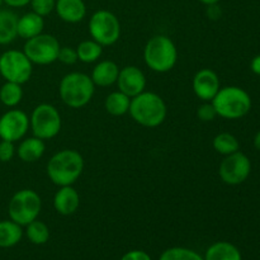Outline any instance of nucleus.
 <instances>
[{"label": "nucleus", "mask_w": 260, "mask_h": 260, "mask_svg": "<svg viewBox=\"0 0 260 260\" xmlns=\"http://www.w3.org/2000/svg\"><path fill=\"white\" fill-rule=\"evenodd\" d=\"M84 157L76 150L65 149L56 152L47 162V177L57 187L73 185L84 172Z\"/></svg>", "instance_id": "1"}, {"label": "nucleus", "mask_w": 260, "mask_h": 260, "mask_svg": "<svg viewBox=\"0 0 260 260\" xmlns=\"http://www.w3.org/2000/svg\"><path fill=\"white\" fill-rule=\"evenodd\" d=\"M129 116L137 124L147 128H155L165 121L168 114L164 99L152 91H142L131 98Z\"/></svg>", "instance_id": "2"}, {"label": "nucleus", "mask_w": 260, "mask_h": 260, "mask_svg": "<svg viewBox=\"0 0 260 260\" xmlns=\"http://www.w3.org/2000/svg\"><path fill=\"white\" fill-rule=\"evenodd\" d=\"M95 85L89 75L84 73H69L61 79L58 94L63 104L70 108L79 109L91 101Z\"/></svg>", "instance_id": "3"}, {"label": "nucleus", "mask_w": 260, "mask_h": 260, "mask_svg": "<svg viewBox=\"0 0 260 260\" xmlns=\"http://www.w3.org/2000/svg\"><path fill=\"white\" fill-rule=\"evenodd\" d=\"M144 60L150 70L159 74L168 73L177 65L178 48L168 36H154L145 46Z\"/></svg>", "instance_id": "4"}, {"label": "nucleus", "mask_w": 260, "mask_h": 260, "mask_svg": "<svg viewBox=\"0 0 260 260\" xmlns=\"http://www.w3.org/2000/svg\"><path fill=\"white\" fill-rule=\"evenodd\" d=\"M211 103L215 107L217 116L225 119L243 118L251 109L250 95L239 86L220 88Z\"/></svg>", "instance_id": "5"}, {"label": "nucleus", "mask_w": 260, "mask_h": 260, "mask_svg": "<svg viewBox=\"0 0 260 260\" xmlns=\"http://www.w3.org/2000/svg\"><path fill=\"white\" fill-rule=\"evenodd\" d=\"M42 208V200L33 189H20L13 194L8 203L9 218L20 226H27L37 220Z\"/></svg>", "instance_id": "6"}, {"label": "nucleus", "mask_w": 260, "mask_h": 260, "mask_svg": "<svg viewBox=\"0 0 260 260\" xmlns=\"http://www.w3.org/2000/svg\"><path fill=\"white\" fill-rule=\"evenodd\" d=\"M62 119L58 109L48 103L38 104L29 117V127L33 136L43 140H51L61 131Z\"/></svg>", "instance_id": "7"}, {"label": "nucleus", "mask_w": 260, "mask_h": 260, "mask_svg": "<svg viewBox=\"0 0 260 260\" xmlns=\"http://www.w3.org/2000/svg\"><path fill=\"white\" fill-rule=\"evenodd\" d=\"M89 33L103 47L112 46L121 37V23L114 13L106 9L96 10L89 19Z\"/></svg>", "instance_id": "8"}, {"label": "nucleus", "mask_w": 260, "mask_h": 260, "mask_svg": "<svg viewBox=\"0 0 260 260\" xmlns=\"http://www.w3.org/2000/svg\"><path fill=\"white\" fill-rule=\"evenodd\" d=\"M61 45L57 38L48 33H41L25 41L23 52L36 65H51L57 61Z\"/></svg>", "instance_id": "9"}, {"label": "nucleus", "mask_w": 260, "mask_h": 260, "mask_svg": "<svg viewBox=\"0 0 260 260\" xmlns=\"http://www.w3.org/2000/svg\"><path fill=\"white\" fill-rule=\"evenodd\" d=\"M33 63L23 51L8 50L0 55V75L5 81L23 85L30 79Z\"/></svg>", "instance_id": "10"}, {"label": "nucleus", "mask_w": 260, "mask_h": 260, "mask_svg": "<svg viewBox=\"0 0 260 260\" xmlns=\"http://www.w3.org/2000/svg\"><path fill=\"white\" fill-rule=\"evenodd\" d=\"M250 159L240 150L225 156L218 168L221 180L229 185H239L244 183L250 175Z\"/></svg>", "instance_id": "11"}, {"label": "nucleus", "mask_w": 260, "mask_h": 260, "mask_svg": "<svg viewBox=\"0 0 260 260\" xmlns=\"http://www.w3.org/2000/svg\"><path fill=\"white\" fill-rule=\"evenodd\" d=\"M29 128V117L20 109H9L0 117V139L17 142L24 139Z\"/></svg>", "instance_id": "12"}, {"label": "nucleus", "mask_w": 260, "mask_h": 260, "mask_svg": "<svg viewBox=\"0 0 260 260\" xmlns=\"http://www.w3.org/2000/svg\"><path fill=\"white\" fill-rule=\"evenodd\" d=\"M118 90L128 95L129 98L139 95L146 88V76L144 71L137 66H126L119 70L118 79H117Z\"/></svg>", "instance_id": "13"}, {"label": "nucleus", "mask_w": 260, "mask_h": 260, "mask_svg": "<svg viewBox=\"0 0 260 260\" xmlns=\"http://www.w3.org/2000/svg\"><path fill=\"white\" fill-rule=\"evenodd\" d=\"M193 91L202 102H211L221 88L220 78L211 69H201L192 81Z\"/></svg>", "instance_id": "14"}, {"label": "nucleus", "mask_w": 260, "mask_h": 260, "mask_svg": "<svg viewBox=\"0 0 260 260\" xmlns=\"http://www.w3.org/2000/svg\"><path fill=\"white\" fill-rule=\"evenodd\" d=\"M80 206V196L73 185L58 188L53 196V208L62 216H70L78 211Z\"/></svg>", "instance_id": "15"}, {"label": "nucleus", "mask_w": 260, "mask_h": 260, "mask_svg": "<svg viewBox=\"0 0 260 260\" xmlns=\"http://www.w3.org/2000/svg\"><path fill=\"white\" fill-rule=\"evenodd\" d=\"M55 12L61 20L75 24L85 18L86 5L84 0H56Z\"/></svg>", "instance_id": "16"}, {"label": "nucleus", "mask_w": 260, "mask_h": 260, "mask_svg": "<svg viewBox=\"0 0 260 260\" xmlns=\"http://www.w3.org/2000/svg\"><path fill=\"white\" fill-rule=\"evenodd\" d=\"M119 75V68L114 61L104 60L96 63L91 71V80L94 85L107 88L117 83Z\"/></svg>", "instance_id": "17"}, {"label": "nucleus", "mask_w": 260, "mask_h": 260, "mask_svg": "<svg viewBox=\"0 0 260 260\" xmlns=\"http://www.w3.org/2000/svg\"><path fill=\"white\" fill-rule=\"evenodd\" d=\"M43 28H45V19L35 12H28L22 17H18V37L23 40L27 41L41 35L43 33Z\"/></svg>", "instance_id": "18"}, {"label": "nucleus", "mask_w": 260, "mask_h": 260, "mask_svg": "<svg viewBox=\"0 0 260 260\" xmlns=\"http://www.w3.org/2000/svg\"><path fill=\"white\" fill-rule=\"evenodd\" d=\"M46 144L38 137H25L18 146L17 155L23 162H36L45 155Z\"/></svg>", "instance_id": "19"}, {"label": "nucleus", "mask_w": 260, "mask_h": 260, "mask_svg": "<svg viewBox=\"0 0 260 260\" xmlns=\"http://www.w3.org/2000/svg\"><path fill=\"white\" fill-rule=\"evenodd\" d=\"M18 15L10 9L0 8V45H9L18 37Z\"/></svg>", "instance_id": "20"}, {"label": "nucleus", "mask_w": 260, "mask_h": 260, "mask_svg": "<svg viewBox=\"0 0 260 260\" xmlns=\"http://www.w3.org/2000/svg\"><path fill=\"white\" fill-rule=\"evenodd\" d=\"M205 260H243L238 246L229 241H217L206 250Z\"/></svg>", "instance_id": "21"}, {"label": "nucleus", "mask_w": 260, "mask_h": 260, "mask_svg": "<svg viewBox=\"0 0 260 260\" xmlns=\"http://www.w3.org/2000/svg\"><path fill=\"white\" fill-rule=\"evenodd\" d=\"M23 238L22 226L9 220L0 221V248L8 249L17 245Z\"/></svg>", "instance_id": "22"}, {"label": "nucleus", "mask_w": 260, "mask_h": 260, "mask_svg": "<svg viewBox=\"0 0 260 260\" xmlns=\"http://www.w3.org/2000/svg\"><path fill=\"white\" fill-rule=\"evenodd\" d=\"M129 104H131V98L122 91L117 90L107 96L104 102V108L111 116L121 117L128 113Z\"/></svg>", "instance_id": "23"}, {"label": "nucleus", "mask_w": 260, "mask_h": 260, "mask_svg": "<svg viewBox=\"0 0 260 260\" xmlns=\"http://www.w3.org/2000/svg\"><path fill=\"white\" fill-rule=\"evenodd\" d=\"M76 53H78L79 61L84 63H93L101 58L103 53V46L99 45L93 38L81 41L76 47Z\"/></svg>", "instance_id": "24"}, {"label": "nucleus", "mask_w": 260, "mask_h": 260, "mask_svg": "<svg viewBox=\"0 0 260 260\" xmlns=\"http://www.w3.org/2000/svg\"><path fill=\"white\" fill-rule=\"evenodd\" d=\"M23 99V89L20 84L5 81L0 88V102L8 108H15Z\"/></svg>", "instance_id": "25"}, {"label": "nucleus", "mask_w": 260, "mask_h": 260, "mask_svg": "<svg viewBox=\"0 0 260 260\" xmlns=\"http://www.w3.org/2000/svg\"><path fill=\"white\" fill-rule=\"evenodd\" d=\"M212 145L216 152L223 155V156L234 154V152L239 151V149H240L239 140L233 134H229V132H221V134L216 135Z\"/></svg>", "instance_id": "26"}, {"label": "nucleus", "mask_w": 260, "mask_h": 260, "mask_svg": "<svg viewBox=\"0 0 260 260\" xmlns=\"http://www.w3.org/2000/svg\"><path fill=\"white\" fill-rule=\"evenodd\" d=\"M25 236L35 245H43L50 239V229L43 221L37 218L25 226Z\"/></svg>", "instance_id": "27"}, {"label": "nucleus", "mask_w": 260, "mask_h": 260, "mask_svg": "<svg viewBox=\"0 0 260 260\" xmlns=\"http://www.w3.org/2000/svg\"><path fill=\"white\" fill-rule=\"evenodd\" d=\"M159 260H205L201 254H198L192 249L183 248V246H174L169 248L160 255Z\"/></svg>", "instance_id": "28"}, {"label": "nucleus", "mask_w": 260, "mask_h": 260, "mask_svg": "<svg viewBox=\"0 0 260 260\" xmlns=\"http://www.w3.org/2000/svg\"><path fill=\"white\" fill-rule=\"evenodd\" d=\"M29 5L32 12L45 18L55 10L56 0H30Z\"/></svg>", "instance_id": "29"}, {"label": "nucleus", "mask_w": 260, "mask_h": 260, "mask_svg": "<svg viewBox=\"0 0 260 260\" xmlns=\"http://www.w3.org/2000/svg\"><path fill=\"white\" fill-rule=\"evenodd\" d=\"M217 112L211 102H203L197 108V118L202 122H211L216 118Z\"/></svg>", "instance_id": "30"}, {"label": "nucleus", "mask_w": 260, "mask_h": 260, "mask_svg": "<svg viewBox=\"0 0 260 260\" xmlns=\"http://www.w3.org/2000/svg\"><path fill=\"white\" fill-rule=\"evenodd\" d=\"M57 60L62 62L63 65H74L76 61H79L78 53H76V48L73 47H61L58 51Z\"/></svg>", "instance_id": "31"}, {"label": "nucleus", "mask_w": 260, "mask_h": 260, "mask_svg": "<svg viewBox=\"0 0 260 260\" xmlns=\"http://www.w3.org/2000/svg\"><path fill=\"white\" fill-rule=\"evenodd\" d=\"M15 152L17 150H15L14 142L5 141V140L0 141V161L9 162L14 157Z\"/></svg>", "instance_id": "32"}, {"label": "nucleus", "mask_w": 260, "mask_h": 260, "mask_svg": "<svg viewBox=\"0 0 260 260\" xmlns=\"http://www.w3.org/2000/svg\"><path fill=\"white\" fill-rule=\"evenodd\" d=\"M121 260H152L151 256L144 250H131L124 254Z\"/></svg>", "instance_id": "33"}, {"label": "nucleus", "mask_w": 260, "mask_h": 260, "mask_svg": "<svg viewBox=\"0 0 260 260\" xmlns=\"http://www.w3.org/2000/svg\"><path fill=\"white\" fill-rule=\"evenodd\" d=\"M4 5L9 8H24L29 5L30 0H3Z\"/></svg>", "instance_id": "34"}, {"label": "nucleus", "mask_w": 260, "mask_h": 260, "mask_svg": "<svg viewBox=\"0 0 260 260\" xmlns=\"http://www.w3.org/2000/svg\"><path fill=\"white\" fill-rule=\"evenodd\" d=\"M250 69H251V71H253L254 74H256V75H260V55L255 56V57L251 60Z\"/></svg>", "instance_id": "35"}, {"label": "nucleus", "mask_w": 260, "mask_h": 260, "mask_svg": "<svg viewBox=\"0 0 260 260\" xmlns=\"http://www.w3.org/2000/svg\"><path fill=\"white\" fill-rule=\"evenodd\" d=\"M198 2H201L202 4L207 5V7H210V5H215V4H218V3L221 2V0H198Z\"/></svg>", "instance_id": "36"}, {"label": "nucleus", "mask_w": 260, "mask_h": 260, "mask_svg": "<svg viewBox=\"0 0 260 260\" xmlns=\"http://www.w3.org/2000/svg\"><path fill=\"white\" fill-rule=\"evenodd\" d=\"M254 146H255L256 150L260 151V131L255 135V137H254Z\"/></svg>", "instance_id": "37"}, {"label": "nucleus", "mask_w": 260, "mask_h": 260, "mask_svg": "<svg viewBox=\"0 0 260 260\" xmlns=\"http://www.w3.org/2000/svg\"><path fill=\"white\" fill-rule=\"evenodd\" d=\"M3 4H4V2H3V0H0V8H2Z\"/></svg>", "instance_id": "38"}]
</instances>
